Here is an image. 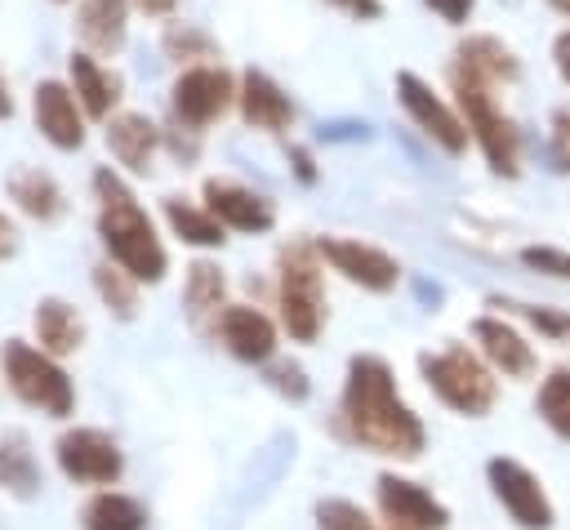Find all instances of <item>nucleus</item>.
<instances>
[{
    "instance_id": "9d476101",
    "label": "nucleus",
    "mask_w": 570,
    "mask_h": 530,
    "mask_svg": "<svg viewBox=\"0 0 570 530\" xmlns=\"http://www.w3.org/2000/svg\"><path fill=\"white\" fill-rule=\"evenodd\" d=\"M316 249L338 276H347L352 285H361L370 294H387L401 281V263L379 245H365V241H352V236H321Z\"/></svg>"
},
{
    "instance_id": "79ce46f5",
    "label": "nucleus",
    "mask_w": 570,
    "mask_h": 530,
    "mask_svg": "<svg viewBox=\"0 0 570 530\" xmlns=\"http://www.w3.org/2000/svg\"><path fill=\"white\" fill-rule=\"evenodd\" d=\"M9 116H13V94H9V80L0 71V120H9Z\"/></svg>"
},
{
    "instance_id": "c03bdc74",
    "label": "nucleus",
    "mask_w": 570,
    "mask_h": 530,
    "mask_svg": "<svg viewBox=\"0 0 570 530\" xmlns=\"http://www.w3.org/2000/svg\"><path fill=\"white\" fill-rule=\"evenodd\" d=\"M53 4H67V0H53Z\"/></svg>"
},
{
    "instance_id": "f03ea898",
    "label": "nucleus",
    "mask_w": 570,
    "mask_h": 530,
    "mask_svg": "<svg viewBox=\"0 0 570 530\" xmlns=\"http://www.w3.org/2000/svg\"><path fill=\"white\" fill-rule=\"evenodd\" d=\"M89 187H94V200H98V236H102L107 254H111L134 281H147V285L165 281L169 254H165V245H160V236H156L151 214H147V209L138 205V196L129 192V183H125L111 165H98L94 178H89Z\"/></svg>"
},
{
    "instance_id": "f704fd0d",
    "label": "nucleus",
    "mask_w": 570,
    "mask_h": 530,
    "mask_svg": "<svg viewBox=\"0 0 570 530\" xmlns=\"http://www.w3.org/2000/svg\"><path fill=\"white\" fill-rule=\"evenodd\" d=\"M441 22H450V27H468V18L476 13V0H423Z\"/></svg>"
},
{
    "instance_id": "0eeeda50",
    "label": "nucleus",
    "mask_w": 570,
    "mask_h": 530,
    "mask_svg": "<svg viewBox=\"0 0 570 530\" xmlns=\"http://www.w3.org/2000/svg\"><path fill=\"white\" fill-rule=\"evenodd\" d=\"M236 89H240V80H236L223 62H196V67H183L178 80L169 85L174 120L187 125L191 134H205L214 120H223V116L236 107Z\"/></svg>"
},
{
    "instance_id": "c756f323",
    "label": "nucleus",
    "mask_w": 570,
    "mask_h": 530,
    "mask_svg": "<svg viewBox=\"0 0 570 530\" xmlns=\"http://www.w3.org/2000/svg\"><path fill=\"white\" fill-rule=\"evenodd\" d=\"M539 419L557 432V436H570V370H552L543 383H539V401H534Z\"/></svg>"
},
{
    "instance_id": "ea45409f",
    "label": "nucleus",
    "mask_w": 570,
    "mask_h": 530,
    "mask_svg": "<svg viewBox=\"0 0 570 530\" xmlns=\"http://www.w3.org/2000/svg\"><path fill=\"white\" fill-rule=\"evenodd\" d=\"M13 254H18V227L13 218L0 214V258H13Z\"/></svg>"
},
{
    "instance_id": "ddd939ff",
    "label": "nucleus",
    "mask_w": 570,
    "mask_h": 530,
    "mask_svg": "<svg viewBox=\"0 0 570 530\" xmlns=\"http://www.w3.org/2000/svg\"><path fill=\"white\" fill-rule=\"evenodd\" d=\"M450 76H463V80L503 89V85H517V80H521V58H517V49L503 45L499 36L476 31V36H463V40L454 45Z\"/></svg>"
},
{
    "instance_id": "f3484780",
    "label": "nucleus",
    "mask_w": 570,
    "mask_h": 530,
    "mask_svg": "<svg viewBox=\"0 0 570 530\" xmlns=\"http://www.w3.org/2000/svg\"><path fill=\"white\" fill-rule=\"evenodd\" d=\"M236 111L249 129L258 134H285L294 125V102L289 94L267 76V71H240V89H236Z\"/></svg>"
},
{
    "instance_id": "aec40b11",
    "label": "nucleus",
    "mask_w": 570,
    "mask_h": 530,
    "mask_svg": "<svg viewBox=\"0 0 570 530\" xmlns=\"http://www.w3.org/2000/svg\"><path fill=\"white\" fill-rule=\"evenodd\" d=\"M218 334H223L227 352L240 356V361H267L276 352V325H272V316H263L249 303H227L223 316H218Z\"/></svg>"
},
{
    "instance_id": "7c9ffc66",
    "label": "nucleus",
    "mask_w": 570,
    "mask_h": 530,
    "mask_svg": "<svg viewBox=\"0 0 570 530\" xmlns=\"http://www.w3.org/2000/svg\"><path fill=\"white\" fill-rule=\"evenodd\" d=\"M316 521H321V530H379L356 503H347V499H325L321 508H316Z\"/></svg>"
},
{
    "instance_id": "72a5a7b5",
    "label": "nucleus",
    "mask_w": 570,
    "mask_h": 530,
    "mask_svg": "<svg viewBox=\"0 0 570 530\" xmlns=\"http://www.w3.org/2000/svg\"><path fill=\"white\" fill-rule=\"evenodd\" d=\"M521 307V316L534 325V330H543L548 338H570V316H561V312H552V307H530V303H517Z\"/></svg>"
},
{
    "instance_id": "58836bf2",
    "label": "nucleus",
    "mask_w": 570,
    "mask_h": 530,
    "mask_svg": "<svg viewBox=\"0 0 570 530\" xmlns=\"http://www.w3.org/2000/svg\"><path fill=\"white\" fill-rule=\"evenodd\" d=\"M552 67H557V76L570 85V27L557 31V40H552Z\"/></svg>"
},
{
    "instance_id": "2eb2a0df",
    "label": "nucleus",
    "mask_w": 570,
    "mask_h": 530,
    "mask_svg": "<svg viewBox=\"0 0 570 530\" xmlns=\"http://www.w3.org/2000/svg\"><path fill=\"white\" fill-rule=\"evenodd\" d=\"M200 200H205L209 214H214L223 227H232V232H254V236H258V232H272V223H276L272 200L258 196V192H249L245 183H232V178H205Z\"/></svg>"
},
{
    "instance_id": "6e6552de",
    "label": "nucleus",
    "mask_w": 570,
    "mask_h": 530,
    "mask_svg": "<svg viewBox=\"0 0 570 530\" xmlns=\"http://www.w3.org/2000/svg\"><path fill=\"white\" fill-rule=\"evenodd\" d=\"M396 102H401L405 116L419 125V134L432 138L445 156H463V151H468L472 129H468L459 102H445L423 76H414V71H396Z\"/></svg>"
},
{
    "instance_id": "393cba45",
    "label": "nucleus",
    "mask_w": 570,
    "mask_h": 530,
    "mask_svg": "<svg viewBox=\"0 0 570 530\" xmlns=\"http://www.w3.org/2000/svg\"><path fill=\"white\" fill-rule=\"evenodd\" d=\"M227 298V276H223V267L218 263H209V258H196L191 267H187V281H183V307H187V316L200 325L205 316H223V303Z\"/></svg>"
},
{
    "instance_id": "20e7f679",
    "label": "nucleus",
    "mask_w": 570,
    "mask_h": 530,
    "mask_svg": "<svg viewBox=\"0 0 570 530\" xmlns=\"http://www.w3.org/2000/svg\"><path fill=\"white\" fill-rule=\"evenodd\" d=\"M450 89H454V102H459V111H463V120L472 129V143L481 147L485 165L499 178H517L521 174V129L499 107L494 89L476 85V80H463V76H450Z\"/></svg>"
},
{
    "instance_id": "4be33fe9",
    "label": "nucleus",
    "mask_w": 570,
    "mask_h": 530,
    "mask_svg": "<svg viewBox=\"0 0 570 530\" xmlns=\"http://www.w3.org/2000/svg\"><path fill=\"white\" fill-rule=\"evenodd\" d=\"M9 200H13L27 218H36V223H58V218L67 214V196H62L58 178H53L49 169H36V165L9 174Z\"/></svg>"
},
{
    "instance_id": "a211bd4d",
    "label": "nucleus",
    "mask_w": 570,
    "mask_h": 530,
    "mask_svg": "<svg viewBox=\"0 0 570 530\" xmlns=\"http://www.w3.org/2000/svg\"><path fill=\"white\" fill-rule=\"evenodd\" d=\"M67 85L76 89V98H80V107H85L89 120H111L116 116V102H120L125 80L111 67H102L98 53H89V49L71 53L67 58Z\"/></svg>"
},
{
    "instance_id": "c9c22d12",
    "label": "nucleus",
    "mask_w": 570,
    "mask_h": 530,
    "mask_svg": "<svg viewBox=\"0 0 570 530\" xmlns=\"http://www.w3.org/2000/svg\"><path fill=\"white\" fill-rule=\"evenodd\" d=\"M272 383H276L281 392H289L294 401H298V396H307V379H303V370H298V365H276V370H272Z\"/></svg>"
},
{
    "instance_id": "4468645a",
    "label": "nucleus",
    "mask_w": 570,
    "mask_h": 530,
    "mask_svg": "<svg viewBox=\"0 0 570 530\" xmlns=\"http://www.w3.org/2000/svg\"><path fill=\"white\" fill-rule=\"evenodd\" d=\"M379 508L392 521V530H445L450 526V512L441 499H432L419 481H405L392 472L379 477Z\"/></svg>"
},
{
    "instance_id": "dca6fc26",
    "label": "nucleus",
    "mask_w": 570,
    "mask_h": 530,
    "mask_svg": "<svg viewBox=\"0 0 570 530\" xmlns=\"http://www.w3.org/2000/svg\"><path fill=\"white\" fill-rule=\"evenodd\" d=\"M102 138H107V151L116 156L120 169L151 174L165 134H160V125L147 111H116L111 120H102Z\"/></svg>"
},
{
    "instance_id": "4c0bfd02",
    "label": "nucleus",
    "mask_w": 570,
    "mask_h": 530,
    "mask_svg": "<svg viewBox=\"0 0 570 530\" xmlns=\"http://www.w3.org/2000/svg\"><path fill=\"white\" fill-rule=\"evenodd\" d=\"M289 165H294V178L298 183H316V160H312V151L307 147H289Z\"/></svg>"
},
{
    "instance_id": "a19ab883",
    "label": "nucleus",
    "mask_w": 570,
    "mask_h": 530,
    "mask_svg": "<svg viewBox=\"0 0 570 530\" xmlns=\"http://www.w3.org/2000/svg\"><path fill=\"white\" fill-rule=\"evenodd\" d=\"M134 9H142L147 18H169L178 9V0H134Z\"/></svg>"
},
{
    "instance_id": "5701e85b",
    "label": "nucleus",
    "mask_w": 570,
    "mask_h": 530,
    "mask_svg": "<svg viewBox=\"0 0 570 530\" xmlns=\"http://www.w3.org/2000/svg\"><path fill=\"white\" fill-rule=\"evenodd\" d=\"M31 325H36V343H40L49 356H71V352H80V343H85V321H80V312H76L67 298H58V294H49V298L36 303Z\"/></svg>"
},
{
    "instance_id": "37998d69",
    "label": "nucleus",
    "mask_w": 570,
    "mask_h": 530,
    "mask_svg": "<svg viewBox=\"0 0 570 530\" xmlns=\"http://www.w3.org/2000/svg\"><path fill=\"white\" fill-rule=\"evenodd\" d=\"M548 9H552V13H561V18L570 22V0H548Z\"/></svg>"
},
{
    "instance_id": "f8f14e48",
    "label": "nucleus",
    "mask_w": 570,
    "mask_h": 530,
    "mask_svg": "<svg viewBox=\"0 0 570 530\" xmlns=\"http://www.w3.org/2000/svg\"><path fill=\"white\" fill-rule=\"evenodd\" d=\"M485 477H490L494 499L508 508V517L521 530H552V503L530 468H521L517 459H490Z\"/></svg>"
},
{
    "instance_id": "2f4dec72",
    "label": "nucleus",
    "mask_w": 570,
    "mask_h": 530,
    "mask_svg": "<svg viewBox=\"0 0 570 530\" xmlns=\"http://www.w3.org/2000/svg\"><path fill=\"white\" fill-rule=\"evenodd\" d=\"M521 263L543 272V276H557V281H570V249H552V245H530L521 249Z\"/></svg>"
},
{
    "instance_id": "39448f33",
    "label": "nucleus",
    "mask_w": 570,
    "mask_h": 530,
    "mask_svg": "<svg viewBox=\"0 0 570 530\" xmlns=\"http://www.w3.org/2000/svg\"><path fill=\"white\" fill-rule=\"evenodd\" d=\"M0 370L4 383L18 401H27L31 410L49 414V419H67L76 410V387L67 379V370L58 365V356H49L45 347H31L22 338H9L0 347Z\"/></svg>"
},
{
    "instance_id": "473e14b6",
    "label": "nucleus",
    "mask_w": 570,
    "mask_h": 530,
    "mask_svg": "<svg viewBox=\"0 0 570 530\" xmlns=\"http://www.w3.org/2000/svg\"><path fill=\"white\" fill-rule=\"evenodd\" d=\"M548 151L561 174H570V107H557L548 120Z\"/></svg>"
},
{
    "instance_id": "c85d7f7f",
    "label": "nucleus",
    "mask_w": 570,
    "mask_h": 530,
    "mask_svg": "<svg viewBox=\"0 0 570 530\" xmlns=\"http://www.w3.org/2000/svg\"><path fill=\"white\" fill-rule=\"evenodd\" d=\"M45 477H40V463L31 459V450L13 436V441H0V490H9L13 499H31L40 494Z\"/></svg>"
},
{
    "instance_id": "9b49d317",
    "label": "nucleus",
    "mask_w": 570,
    "mask_h": 530,
    "mask_svg": "<svg viewBox=\"0 0 570 530\" xmlns=\"http://www.w3.org/2000/svg\"><path fill=\"white\" fill-rule=\"evenodd\" d=\"M31 120L40 138L58 151H80L85 147V107L67 80H40L31 89Z\"/></svg>"
},
{
    "instance_id": "1a4fd4ad",
    "label": "nucleus",
    "mask_w": 570,
    "mask_h": 530,
    "mask_svg": "<svg viewBox=\"0 0 570 530\" xmlns=\"http://www.w3.org/2000/svg\"><path fill=\"white\" fill-rule=\"evenodd\" d=\"M53 459L67 481L76 485H116L125 472V454L111 432L102 428H67L53 441Z\"/></svg>"
},
{
    "instance_id": "7ed1b4c3",
    "label": "nucleus",
    "mask_w": 570,
    "mask_h": 530,
    "mask_svg": "<svg viewBox=\"0 0 570 530\" xmlns=\"http://www.w3.org/2000/svg\"><path fill=\"white\" fill-rule=\"evenodd\" d=\"M321 249L312 241H289L276 258L281 272V325L294 343H312L325 325V276Z\"/></svg>"
},
{
    "instance_id": "6ab92c4d",
    "label": "nucleus",
    "mask_w": 570,
    "mask_h": 530,
    "mask_svg": "<svg viewBox=\"0 0 570 530\" xmlns=\"http://www.w3.org/2000/svg\"><path fill=\"white\" fill-rule=\"evenodd\" d=\"M129 4L134 0H80L76 4V36L89 53L116 58L129 40Z\"/></svg>"
},
{
    "instance_id": "412c9836",
    "label": "nucleus",
    "mask_w": 570,
    "mask_h": 530,
    "mask_svg": "<svg viewBox=\"0 0 570 530\" xmlns=\"http://www.w3.org/2000/svg\"><path fill=\"white\" fill-rule=\"evenodd\" d=\"M472 334H476V343H481V356L499 370V374H508V379H530L534 374V347L508 325V321H499V316H481L476 325H472Z\"/></svg>"
},
{
    "instance_id": "cd10ccee",
    "label": "nucleus",
    "mask_w": 570,
    "mask_h": 530,
    "mask_svg": "<svg viewBox=\"0 0 570 530\" xmlns=\"http://www.w3.org/2000/svg\"><path fill=\"white\" fill-rule=\"evenodd\" d=\"M160 49L169 62L178 67H196V62H218V40L196 27V22H169L165 36H160Z\"/></svg>"
},
{
    "instance_id": "423d86ee",
    "label": "nucleus",
    "mask_w": 570,
    "mask_h": 530,
    "mask_svg": "<svg viewBox=\"0 0 570 530\" xmlns=\"http://www.w3.org/2000/svg\"><path fill=\"white\" fill-rule=\"evenodd\" d=\"M419 370L428 379V387L459 414L468 419H481L490 414L494 396H499V383H494V370L485 361H476L468 347H445V352H423L419 356Z\"/></svg>"
},
{
    "instance_id": "b1692460",
    "label": "nucleus",
    "mask_w": 570,
    "mask_h": 530,
    "mask_svg": "<svg viewBox=\"0 0 570 530\" xmlns=\"http://www.w3.org/2000/svg\"><path fill=\"white\" fill-rule=\"evenodd\" d=\"M160 214H165V223H169V232L183 241V245H196V249H218L227 236V227L209 214V205L200 200V205H191V200H183V196H165L160 200Z\"/></svg>"
},
{
    "instance_id": "f257e3e1",
    "label": "nucleus",
    "mask_w": 570,
    "mask_h": 530,
    "mask_svg": "<svg viewBox=\"0 0 570 530\" xmlns=\"http://www.w3.org/2000/svg\"><path fill=\"white\" fill-rule=\"evenodd\" d=\"M343 423L356 445L392 459H419L428 445V432L419 414L401 401L392 365L383 356H352L347 361V383H343Z\"/></svg>"
},
{
    "instance_id": "e433bc0d",
    "label": "nucleus",
    "mask_w": 570,
    "mask_h": 530,
    "mask_svg": "<svg viewBox=\"0 0 570 530\" xmlns=\"http://www.w3.org/2000/svg\"><path fill=\"white\" fill-rule=\"evenodd\" d=\"M334 9H343L347 18H356V22H374V18H383V0H330Z\"/></svg>"
},
{
    "instance_id": "bb28decb",
    "label": "nucleus",
    "mask_w": 570,
    "mask_h": 530,
    "mask_svg": "<svg viewBox=\"0 0 570 530\" xmlns=\"http://www.w3.org/2000/svg\"><path fill=\"white\" fill-rule=\"evenodd\" d=\"M138 285L142 281H134L116 258L94 263V289H98V298L107 303V312L116 321H134L138 316Z\"/></svg>"
},
{
    "instance_id": "a878e982",
    "label": "nucleus",
    "mask_w": 570,
    "mask_h": 530,
    "mask_svg": "<svg viewBox=\"0 0 570 530\" xmlns=\"http://www.w3.org/2000/svg\"><path fill=\"white\" fill-rule=\"evenodd\" d=\"M80 526L85 530H147V508L129 494H116V490H102L85 503L80 512Z\"/></svg>"
}]
</instances>
